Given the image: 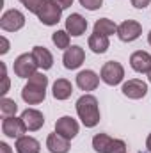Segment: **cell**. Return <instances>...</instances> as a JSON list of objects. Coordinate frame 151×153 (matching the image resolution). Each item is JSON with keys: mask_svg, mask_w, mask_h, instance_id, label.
<instances>
[{"mask_svg": "<svg viewBox=\"0 0 151 153\" xmlns=\"http://www.w3.org/2000/svg\"><path fill=\"white\" fill-rule=\"evenodd\" d=\"M130 66L137 73H150L151 71V53L144 50H137L130 55Z\"/></svg>", "mask_w": 151, "mask_h": 153, "instance_id": "cell-13", "label": "cell"}, {"mask_svg": "<svg viewBox=\"0 0 151 153\" xmlns=\"http://www.w3.org/2000/svg\"><path fill=\"white\" fill-rule=\"evenodd\" d=\"M16 152L18 153H39L41 152V144L38 139L30 137V135H23L20 139H16Z\"/></svg>", "mask_w": 151, "mask_h": 153, "instance_id": "cell-20", "label": "cell"}, {"mask_svg": "<svg viewBox=\"0 0 151 153\" xmlns=\"http://www.w3.org/2000/svg\"><path fill=\"white\" fill-rule=\"evenodd\" d=\"M148 80H150V84H151V71L148 73Z\"/></svg>", "mask_w": 151, "mask_h": 153, "instance_id": "cell-34", "label": "cell"}, {"mask_svg": "<svg viewBox=\"0 0 151 153\" xmlns=\"http://www.w3.org/2000/svg\"><path fill=\"white\" fill-rule=\"evenodd\" d=\"M84 61H85V52L78 45L70 46L64 52V55H62V62H64V68L66 70H76V68H80Z\"/></svg>", "mask_w": 151, "mask_h": 153, "instance_id": "cell-11", "label": "cell"}, {"mask_svg": "<svg viewBox=\"0 0 151 153\" xmlns=\"http://www.w3.org/2000/svg\"><path fill=\"white\" fill-rule=\"evenodd\" d=\"M94 34H101V36L109 38L112 34H117V25L114 23L112 20H109V18H100L94 23Z\"/></svg>", "mask_w": 151, "mask_h": 153, "instance_id": "cell-22", "label": "cell"}, {"mask_svg": "<svg viewBox=\"0 0 151 153\" xmlns=\"http://www.w3.org/2000/svg\"><path fill=\"white\" fill-rule=\"evenodd\" d=\"M82 7H85L87 11H96L103 5V0H78Z\"/></svg>", "mask_w": 151, "mask_h": 153, "instance_id": "cell-26", "label": "cell"}, {"mask_svg": "<svg viewBox=\"0 0 151 153\" xmlns=\"http://www.w3.org/2000/svg\"><path fill=\"white\" fill-rule=\"evenodd\" d=\"M46 87H48V76L43 73H34L29 78V82L21 89V98L29 105H38L46 96Z\"/></svg>", "mask_w": 151, "mask_h": 153, "instance_id": "cell-1", "label": "cell"}, {"mask_svg": "<svg viewBox=\"0 0 151 153\" xmlns=\"http://www.w3.org/2000/svg\"><path fill=\"white\" fill-rule=\"evenodd\" d=\"M121 91L130 100H141V98H144L148 94V84L139 80V78H130L128 82L123 84Z\"/></svg>", "mask_w": 151, "mask_h": 153, "instance_id": "cell-10", "label": "cell"}, {"mask_svg": "<svg viewBox=\"0 0 151 153\" xmlns=\"http://www.w3.org/2000/svg\"><path fill=\"white\" fill-rule=\"evenodd\" d=\"M55 132L59 135H62V137H66V139L71 141V139H75L76 134H78V123L71 116H62L55 123Z\"/></svg>", "mask_w": 151, "mask_h": 153, "instance_id": "cell-12", "label": "cell"}, {"mask_svg": "<svg viewBox=\"0 0 151 153\" xmlns=\"http://www.w3.org/2000/svg\"><path fill=\"white\" fill-rule=\"evenodd\" d=\"M21 119H23L29 132H38L44 125V116L41 114L38 109H25L21 112Z\"/></svg>", "mask_w": 151, "mask_h": 153, "instance_id": "cell-15", "label": "cell"}, {"mask_svg": "<svg viewBox=\"0 0 151 153\" xmlns=\"http://www.w3.org/2000/svg\"><path fill=\"white\" fill-rule=\"evenodd\" d=\"M0 153H13V150L7 143H0Z\"/></svg>", "mask_w": 151, "mask_h": 153, "instance_id": "cell-31", "label": "cell"}, {"mask_svg": "<svg viewBox=\"0 0 151 153\" xmlns=\"http://www.w3.org/2000/svg\"><path fill=\"white\" fill-rule=\"evenodd\" d=\"M71 93H73V85H71V82L70 80H66V78H57L55 82H53V87H52V94H53V98L55 100H68L70 96H71Z\"/></svg>", "mask_w": 151, "mask_h": 153, "instance_id": "cell-19", "label": "cell"}, {"mask_svg": "<svg viewBox=\"0 0 151 153\" xmlns=\"http://www.w3.org/2000/svg\"><path fill=\"white\" fill-rule=\"evenodd\" d=\"M148 43L151 45V30H150V34H148Z\"/></svg>", "mask_w": 151, "mask_h": 153, "instance_id": "cell-33", "label": "cell"}, {"mask_svg": "<svg viewBox=\"0 0 151 153\" xmlns=\"http://www.w3.org/2000/svg\"><path fill=\"white\" fill-rule=\"evenodd\" d=\"M55 5H59L61 9H68V7H71L73 5V0H52Z\"/></svg>", "mask_w": 151, "mask_h": 153, "instance_id": "cell-29", "label": "cell"}, {"mask_svg": "<svg viewBox=\"0 0 151 153\" xmlns=\"http://www.w3.org/2000/svg\"><path fill=\"white\" fill-rule=\"evenodd\" d=\"M2 132H4L5 137L20 139V137H23V134L27 132V126H25V123H23L21 117L11 116V117H4V119H2Z\"/></svg>", "mask_w": 151, "mask_h": 153, "instance_id": "cell-8", "label": "cell"}, {"mask_svg": "<svg viewBox=\"0 0 151 153\" xmlns=\"http://www.w3.org/2000/svg\"><path fill=\"white\" fill-rule=\"evenodd\" d=\"M93 148L96 153H126V143L112 139L107 134H96L93 137Z\"/></svg>", "mask_w": 151, "mask_h": 153, "instance_id": "cell-3", "label": "cell"}, {"mask_svg": "<svg viewBox=\"0 0 151 153\" xmlns=\"http://www.w3.org/2000/svg\"><path fill=\"white\" fill-rule=\"evenodd\" d=\"M130 2H132V5L135 9H146L151 4V0H130Z\"/></svg>", "mask_w": 151, "mask_h": 153, "instance_id": "cell-28", "label": "cell"}, {"mask_svg": "<svg viewBox=\"0 0 151 153\" xmlns=\"http://www.w3.org/2000/svg\"><path fill=\"white\" fill-rule=\"evenodd\" d=\"M0 112H2L4 117H11V116H14L18 112V103L14 100H11V98L4 96L0 100Z\"/></svg>", "mask_w": 151, "mask_h": 153, "instance_id": "cell-23", "label": "cell"}, {"mask_svg": "<svg viewBox=\"0 0 151 153\" xmlns=\"http://www.w3.org/2000/svg\"><path fill=\"white\" fill-rule=\"evenodd\" d=\"M76 85L82 91H94L100 85V76L93 70H84L76 75Z\"/></svg>", "mask_w": 151, "mask_h": 153, "instance_id": "cell-16", "label": "cell"}, {"mask_svg": "<svg viewBox=\"0 0 151 153\" xmlns=\"http://www.w3.org/2000/svg\"><path fill=\"white\" fill-rule=\"evenodd\" d=\"M30 53H32L36 64L39 66V70H50L53 66V55L50 53L48 48H44V46H34Z\"/></svg>", "mask_w": 151, "mask_h": 153, "instance_id": "cell-18", "label": "cell"}, {"mask_svg": "<svg viewBox=\"0 0 151 153\" xmlns=\"http://www.w3.org/2000/svg\"><path fill=\"white\" fill-rule=\"evenodd\" d=\"M146 148H148V152L151 153V134L148 135V139H146Z\"/></svg>", "mask_w": 151, "mask_h": 153, "instance_id": "cell-32", "label": "cell"}, {"mask_svg": "<svg viewBox=\"0 0 151 153\" xmlns=\"http://www.w3.org/2000/svg\"><path fill=\"white\" fill-rule=\"evenodd\" d=\"M76 114L82 119L84 126L94 128L100 123V105L96 96L93 94H84L76 100Z\"/></svg>", "mask_w": 151, "mask_h": 153, "instance_id": "cell-2", "label": "cell"}, {"mask_svg": "<svg viewBox=\"0 0 151 153\" xmlns=\"http://www.w3.org/2000/svg\"><path fill=\"white\" fill-rule=\"evenodd\" d=\"M0 43H2L0 53H2V55H5V53L9 52V41H7V38H5V36H2V38H0Z\"/></svg>", "mask_w": 151, "mask_h": 153, "instance_id": "cell-30", "label": "cell"}, {"mask_svg": "<svg viewBox=\"0 0 151 153\" xmlns=\"http://www.w3.org/2000/svg\"><path fill=\"white\" fill-rule=\"evenodd\" d=\"M0 68H2V80H4V85H2L0 93H2V96H5L7 91H9V76H7V70H5V64L4 62L0 64Z\"/></svg>", "mask_w": 151, "mask_h": 153, "instance_id": "cell-27", "label": "cell"}, {"mask_svg": "<svg viewBox=\"0 0 151 153\" xmlns=\"http://www.w3.org/2000/svg\"><path fill=\"white\" fill-rule=\"evenodd\" d=\"M52 41H53V45H55L57 48H61V50H68V48H70V34H68L66 30H55V32L52 34Z\"/></svg>", "mask_w": 151, "mask_h": 153, "instance_id": "cell-24", "label": "cell"}, {"mask_svg": "<svg viewBox=\"0 0 151 153\" xmlns=\"http://www.w3.org/2000/svg\"><path fill=\"white\" fill-rule=\"evenodd\" d=\"M30 13H34V14H38L39 11H41V7L48 2V0H20Z\"/></svg>", "mask_w": 151, "mask_h": 153, "instance_id": "cell-25", "label": "cell"}, {"mask_svg": "<svg viewBox=\"0 0 151 153\" xmlns=\"http://www.w3.org/2000/svg\"><path fill=\"white\" fill-rule=\"evenodd\" d=\"M85 30H87V20H85L82 14L73 13V14L68 16V20H66V32H68L70 36L78 38V36H82Z\"/></svg>", "mask_w": 151, "mask_h": 153, "instance_id": "cell-14", "label": "cell"}, {"mask_svg": "<svg viewBox=\"0 0 151 153\" xmlns=\"http://www.w3.org/2000/svg\"><path fill=\"white\" fill-rule=\"evenodd\" d=\"M142 34V25L135 20H124L121 25H117V38L123 43H132L141 38Z\"/></svg>", "mask_w": 151, "mask_h": 153, "instance_id": "cell-7", "label": "cell"}, {"mask_svg": "<svg viewBox=\"0 0 151 153\" xmlns=\"http://www.w3.org/2000/svg\"><path fill=\"white\" fill-rule=\"evenodd\" d=\"M23 25H25V16L18 9H9L0 18V29L5 32H16L23 29Z\"/></svg>", "mask_w": 151, "mask_h": 153, "instance_id": "cell-6", "label": "cell"}, {"mask_svg": "<svg viewBox=\"0 0 151 153\" xmlns=\"http://www.w3.org/2000/svg\"><path fill=\"white\" fill-rule=\"evenodd\" d=\"M46 148L50 153H68L70 152V139L53 132L46 137Z\"/></svg>", "mask_w": 151, "mask_h": 153, "instance_id": "cell-17", "label": "cell"}, {"mask_svg": "<svg viewBox=\"0 0 151 153\" xmlns=\"http://www.w3.org/2000/svg\"><path fill=\"white\" fill-rule=\"evenodd\" d=\"M36 16L39 18V22H41L43 25H48V27H52V25H57V23L61 22L62 9H61L59 5H55L52 0H48V2H46L43 7H41V11H39Z\"/></svg>", "mask_w": 151, "mask_h": 153, "instance_id": "cell-9", "label": "cell"}, {"mask_svg": "<svg viewBox=\"0 0 151 153\" xmlns=\"http://www.w3.org/2000/svg\"><path fill=\"white\" fill-rule=\"evenodd\" d=\"M87 45H89V48H91L94 53H105V52L109 50V46H110V43H109V38H107V36L94 34V32L89 36Z\"/></svg>", "mask_w": 151, "mask_h": 153, "instance_id": "cell-21", "label": "cell"}, {"mask_svg": "<svg viewBox=\"0 0 151 153\" xmlns=\"http://www.w3.org/2000/svg\"><path fill=\"white\" fill-rule=\"evenodd\" d=\"M38 68L39 66L36 64L32 53H21V55H18L16 61H14V64H13L14 73L20 78H30L34 73H38Z\"/></svg>", "mask_w": 151, "mask_h": 153, "instance_id": "cell-5", "label": "cell"}, {"mask_svg": "<svg viewBox=\"0 0 151 153\" xmlns=\"http://www.w3.org/2000/svg\"><path fill=\"white\" fill-rule=\"evenodd\" d=\"M100 78L107 84V85H117L123 82L124 78V68L121 62L117 61H109L101 66V71H100Z\"/></svg>", "mask_w": 151, "mask_h": 153, "instance_id": "cell-4", "label": "cell"}]
</instances>
